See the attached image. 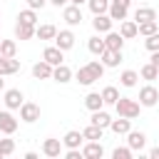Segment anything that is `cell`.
Wrapping results in <instances>:
<instances>
[{
    "mask_svg": "<svg viewBox=\"0 0 159 159\" xmlns=\"http://www.w3.org/2000/svg\"><path fill=\"white\" fill-rule=\"evenodd\" d=\"M107 12H109V17H112V20H119V22H122V20H127V12H129V7H124L122 2H114V0H109V10H107Z\"/></svg>",
    "mask_w": 159,
    "mask_h": 159,
    "instance_id": "20",
    "label": "cell"
},
{
    "mask_svg": "<svg viewBox=\"0 0 159 159\" xmlns=\"http://www.w3.org/2000/svg\"><path fill=\"white\" fill-rule=\"evenodd\" d=\"M17 20H20V22H27V25H37V10H32V7H27V10H20Z\"/></svg>",
    "mask_w": 159,
    "mask_h": 159,
    "instance_id": "34",
    "label": "cell"
},
{
    "mask_svg": "<svg viewBox=\"0 0 159 159\" xmlns=\"http://www.w3.org/2000/svg\"><path fill=\"white\" fill-rule=\"evenodd\" d=\"M82 134H84V139H87V142H99V139H102V127L89 124V127H84V129H82Z\"/></svg>",
    "mask_w": 159,
    "mask_h": 159,
    "instance_id": "31",
    "label": "cell"
},
{
    "mask_svg": "<svg viewBox=\"0 0 159 159\" xmlns=\"http://www.w3.org/2000/svg\"><path fill=\"white\" fill-rule=\"evenodd\" d=\"M15 52H17L15 40H2V42H0V55H2V57H15Z\"/></svg>",
    "mask_w": 159,
    "mask_h": 159,
    "instance_id": "35",
    "label": "cell"
},
{
    "mask_svg": "<svg viewBox=\"0 0 159 159\" xmlns=\"http://www.w3.org/2000/svg\"><path fill=\"white\" fill-rule=\"evenodd\" d=\"M134 20H137V22L157 20V10H154V7H137V10H134Z\"/></svg>",
    "mask_w": 159,
    "mask_h": 159,
    "instance_id": "26",
    "label": "cell"
},
{
    "mask_svg": "<svg viewBox=\"0 0 159 159\" xmlns=\"http://www.w3.org/2000/svg\"><path fill=\"white\" fill-rule=\"evenodd\" d=\"M70 0H50V5H55V7H65Z\"/></svg>",
    "mask_w": 159,
    "mask_h": 159,
    "instance_id": "44",
    "label": "cell"
},
{
    "mask_svg": "<svg viewBox=\"0 0 159 159\" xmlns=\"http://www.w3.org/2000/svg\"><path fill=\"white\" fill-rule=\"evenodd\" d=\"M52 80H55V82H60V84H67V82L72 80V70L62 62V65H57V67L52 70Z\"/></svg>",
    "mask_w": 159,
    "mask_h": 159,
    "instance_id": "18",
    "label": "cell"
},
{
    "mask_svg": "<svg viewBox=\"0 0 159 159\" xmlns=\"http://www.w3.org/2000/svg\"><path fill=\"white\" fill-rule=\"evenodd\" d=\"M77 82H80V84H84V87H89V84H92V82H97V80H94V75L89 72V67L84 65V67H80V70H77Z\"/></svg>",
    "mask_w": 159,
    "mask_h": 159,
    "instance_id": "28",
    "label": "cell"
},
{
    "mask_svg": "<svg viewBox=\"0 0 159 159\" xmlns=\"http://www.w3.org/2000/svg\"><path fill=\"white\" fill-rule=\"evenodd\" d=\"M47 2H50V0H27V7H32V10H42Z\"/></svg>",
    "mask_w": 159,
    "mask_h": 159,
    "instance_id": "41",
    "label": "cell"
},
{
    "mask_svg": "<svg viewBox=\"0 0 159 159\" xmlns=\"http://www.w3.org/2000/svg\"><path fill=\"white\" fill-rule=\"evenodd\" d=\"M65 157H67V159H80V157H82V152H80V147H77V149H67V152H65Z\"/></svg>",
    "mask_w": 159,
    "mask_h": 159,
    "instance_id": "42",
    "label": "cell"
},
{
    "mask_svg": "<svg viewBox=\"0 0 159 159\" xmlns=\"http://www.w3.org/2000/svg\"><path fill=\"white\" fill-rule=\"evenodd\" d=\"M157 102H159V89L154 84H144L139 89V104L142 107H154Z\"/></svg>",
    "mask_w": 159,
    "mask_h": 159,
    "instance_id": "2",
    "label": "cell"
},
{
    "mask_svg": "<svg viewBox=\"0 0 159 159\" xmlns=\"http://www.w3.org/2000/svg\"><path fill=\"white\" fill-rule=\"evenodd\" d=\"M157 80H159V77H157Z\"/></svg>",
    "mask_w": 159,
    "mask_h": 159,
    "instance_id": "51",
    "label": "cell"
},
{
    "mask_svg": "<svg viewBox=\"0 0 159 159\" xmlns=\"http://www.w3.org/2000/svg\"><path fill=\"white\" fill-rule=\"evenodd\" d=\"M132 154H134V152H132V147H117V149L112 152V157H114V159H132Z\"/></svg>",
    "mask_w": 159,
    "mask_h": 159,
    "instance_id": "38",
    "label": "cell"
},
{
    "mask_svg": "<svg viewBox=\"0 0 159 159\" xmlns=\"http://www.w3.org/2000/svg\"><path fill=\"white\" fill-rule=\"evenodd\" d=\"M119 35H122L124 40L137 37V35H139V22H137V20H122V22H119Z\"/></svg>",
    "mask_w": 159,
    "mask_h": 159,
    "instance_id": "12",
    "label": "cell"
},
{
    "mask_svg": "<svg viewBox=\"0 0 159 159\" xmlns=\"http://www.w3.org/2000/svg\"><path fill=\"white\" fill-rule=\"evenodd\" d=\"M102 99H104V104H117V99H119V89L112 87V84H107V87L102 89Z\"/></svg>",
    "mask_w": 159,
    "mask_h": 159,
    "instance_id": "30",
    "label": "cell"
},
{
    "mask_svg": "<svg viewBox=\"0 0 159 159\" xmlns=\"http://www.w3.org/2000/svg\"><path fill=\"white\" fill-rule=\"evenodd\" d=\"M52 65L50 62H45V60H40V62H35L32 65V77L35 80H52Z\"/></svg>",
    "mask_w": 159,
    "mask_h": 159,
    "instance_id": "10",
    "label": "cell"
},
{
    "mask_svg": "<svg viewBox=\"0 0 159 159\" xmlns=\"http://www.w3.org/2000/svg\"><path fill=\"white\" fill-rule=\"evenodd\" d=\"M82 157H84V159H102V157H104V147H102L99 142H87V144L82 147Z\"/></svg>",
    "mask_w": 159,
    "mask_h": 159,
    "instance_id": "14",
    "label": "cell"
},
{
    "mask_svg": "<svg viewBox=\"0 0 159 159\" xmlns=\"http://www.w3.org/2000/svg\"><path fill=\"white\" fill-rule=\"evenodd\" d=\"M137 80H139V72H134V70H124V72L119 75L122 87H134V84H137Z\"/></svg>",
    "mask_w": 159,
    "mask_h": 159,
    "instance_id": "29",
    "label": "cell"
},
{
    "mask_svg": "<svg viewBox=\"0 0 159 159\" xmlns=\"http://www.w3.org/2000/svg\"><path fill=\"white\" fill-rule=\"evenodd\" d=\"M2 102H5V107L7 109H20L22 107V102H25V97H22V92L20 89H5V97H2Z\"/></svg>",
    "mask_w": 159,
    "mask_h": 159,
    "instance_id": "5",
    "label": "cell"
},
{
    "mask_svg": "<svg viewBox=\"0 0 159 159\" xmlns=\"http://www.w3.org/2000/svg\"><path fill=\"white\" fill-rule=\"evenodd\" d=\"M144 47H147L149 52H157V50H159V32H154V35H149V37L144 40Z\"/></svg>",
    "mask_w": 159,
    "mask_h": 159,
    "instance_id": "40",
    "label": "cell"
},
{
    "mask_svg": "<svg viewBox=\"0 0 159 159\" xmlns=\"http://www.w3.org/2000/svg\"><path fill=\"white\" fill-rule=\"evenodd\" d=\"M87 50H89L92 55H97V57H99V55L107 50V45H104V37H99V35L89 37V40H87Z\"/></svg>",
    "mask_w": 159,
    "mask_h": 159,
    "instance_id": "25",
    "label": "cell"
},
{
    "mask_svg": "<svg viewBox=\"0 0 159 159\" xmlns=\"http://www.w3.org/2000/svg\"><path fill=\"white\" fill-rule=\"evenodd\" d=\"M55 45L60 47V50H72L75 47V32L72 30H60L57 35H55Z\"/></svg>",
    "mask_w": 159,
    "mask_h": 159,
    "instance_id": "7",
    "label": "cell"
},
{
    "mask_svg": "<svg viewBox=\"0 0 159 159\" xmlns=\"http://www.w3.org/2000/svg\"><path fill=\"white\" fill-rule=\"evenodd\" d=\"M112 17H109V12H104V15H94V20H92V27H94V32H99V35H104V32H109L112 30Z\"/></svg>",
    "mask_w": 159,
    "mask_h": 159,
    "instance_id": "11",
    "label": "cell"
},
{
    "mask_svg": "<svg viewBox=\"0 0 159 159\" xmlns=\"http://www.w3.org/2000/svg\"><path fill=\"white\" fill-rule=\"evenodd\" d=\"M55 35H57V27L50 25V22L35 27V37H40V40H55Z\"/></svg>",
    "mask_w": 159,
    "mask_h": 159,
    "instance_id": "22",
    "label": "cell"
},
{
    "mask_svg": "<svg viewBox=\"0 0 159 159\" xmlns=\"http://www.w3.org/2000/svg\"><path fill=\"white\" fill-rule=\"evenodd\" d=\"M114 2H122L124 7H129V5H132V0H114Z\"/></svg>",
    "mask_w": 159,
    "mask_h": 159,
    "instance_id": "46",
    "label": "cell"
},
{
    "mask_svg": "<svg viewBox=\"0 0 159 159\" xmlns=\"http://www.w3.org/2000/svg\"><path fill=\"white\" fill-rule=\"evenodd\" d=\"M87 5L92 10V15H104L109 10V0H87Z\"/></svg>",
    "mask_w": 159,
    "mask_h": 159,
    "instance_id": "32",
    "label": "cell"
},
{
    "mask_svg": "<svg viewBox=\"0 0 159 159\" xmlns=\"http://www.w3.org/2000/svg\"><path fill=\"white\" fill-rule=\"evenodd\" d=\"M149 62H152L154 67H159V50H157V52H152V57H149Z\"/></svg>",
    "mask_w": 159,
    "mask_h": 159,
    "instance_id": "43",
    "label": "cell"
},
{
    "mask_svg": "<svg viewBox=\"0 0 159 159\" xmlns=\"http://www.w3.org/2000/svg\"><path fill=\"white\" fill-rule=\"evenodd\" d=\"M20 119L27 122V124L37 122V119H40V104H35V102H22V107H20Z\"/></svg>",
    "mask_w": 159,
    "mask_h": 159,
    "instance_id": "3",
    "label": "cell"
},
{
    "mask_svg": "<svg viewBox=\"0 0 159 159\" xmlns=\"http://www.w3.org/2000/svg\"><path fill=\"white\" fill-rule=\"evenodd\" d=\"M109 129H112L114 134H127V132L132 129V119H129V117H119V119H112Z\"/></svg>",
    "mask_w": 159,
    "mask_h": 159,
    "instance_id": "24",
    "label": "cell"
},
{
    "mask_svg": "<svg viewBox=\"0 0 159 159\" xmlns=\"http://www.w3.org/2000/svg\"><path fill=\"white\" fill-rule=\"evenodd\" d=\"M149 157H152V159H159V147H154V149L149 152Z\"/></svg>",
    "mask_w": 159,
    "mask_h": 159,
    "instance_id": "45",
    "label": "cell"
},
{
    "mask_svg": "<svg viewBox=\"0 0 159 159\" xmlns=\"http://www.w3.org/2000/svg\"><path fill=\"white\" fill-rule=\"evenodd\" d=\"M0 42H2V40H0Z\"/></svg>",
    "mask_w": 159,
    "mask_h": 159,
    "instance_id": "50",
    "label": "cell"
},
{
    "mask_svg": "<svg viewBox=\"0 0 159 159\" xmlns=\"http://www.w3.org/2000/svg\"><path fill=\"white\" fill-rule=\"evenodd\" d=\"M127 144L132 147V152H142L144 144H147V134L144 132H127Z\"/></svg>",
    "mask_w": 159,
    "mask_h": 159,
    "instance_id": "13",
    "label": "cell"
},
{
    "mask_svg": "<svg viewBox=\"0 0 159 159\" xmlns=\"http://www.w3.org/2000/svg\"><path fill=\"white\" fill-rule=\"evenodd\" d=\"M35 27L37 25H27V22H15V37L17 40H32L35 37Z\"/></svg>",
    "mask_w": 159,
    "mask_h": 159,
    "instance_id": "16",
    "label": "cell"
},
{
    "mask_svg": "<svg viewBox=\"0 0 159 159\" xmlns=\"http://www.w3.org/2000/svg\"><path fill=\"white\" fill-rule=\"evenodd\" d=\"M15 152V142L12 139H0V154L2 157H10Z\"/></svg>",
    "mask_w": 159,
    "mask_h": 159,
    "instance_id": "39",
    "label": "cell"
},
{
    "mask_svg": "<svg viewBox=\"0 0 159 159\" xmlns=\"http://www.w3.org/2000/svg\"><path fill=\"white\" fill-rule=\"evenodd\" d=\"M62 17H65V22L67 25H80L82 22V7L80 5H75V2H70V5H65V10H62Z\"/></svg>",
    "mask_w": 159,
    "mask_h": 159,
    "instance_id": "4",
    "label": "cell"
},
{
    "mask_svg": "<svg viewBox=\"0 0 159 159\" xmlns=\"http://www.w3.org/2000/svg\"><path fill=\"white\" fill-rule=\"evenodd\" d=\"M99 60H102L104 67H117V65L122 62V50H104V52L99 55Z\"/></svg>",
    "mask_w": 159,
    "mask_h": 159,
    "instance_id": "17",
    "label": "cell"
},
{
    "mask_svg": "<svg viewBox=\"0 0 159 159\" xmlns=\"http://www.w3.org/2000/svg\"><path fill=\"white\" fill-rule=\"evenodd\" d=\"M139 102H134V99H129V97H119L117 99V104H114V109H117V114L119 117H129V119H134L137 114H139Z\"/></svg>",
    "mask_w": 159,
    "mask_h": 159,
    "instance_id": "1",
    "label": "cell"
},
{
    "mask_svg": "<svg viewBox=\"0 0 159 159\" xmlns=\"http://www.w3.org/2000/svg\"><path fill=\"white\" fill-rule=\"evenodd\" d=\"M92 124H97V127L107 129V127L112 124V117H109L104 109H97V112H92Z\"/></svg>",
    "mask_w": 159,
    "mask_h": 159,
    "instance_id": "27",
    "label": "cell"
},
{
    "mask_svg": "<svg viewBox=\"0 0 159 159\" xmlns=\"http://www.w3.org/2000/svg\"><path fill=\"white\" fill-rule=\"evenodd\" d=\"M15 72H20V60L0 55V75L5 77V75H15Z\"/></svg>",
    "mask_w": 159,
    "mask_h": 159,
    "instance_id": "15",
    "label": "cell"
},
{
    "mask_svg": "<svg viewBox=\"0 0 159 159\" xmlns=\"http://www.w3.org/2000/svg\"><path fill=\"white\" fill-rule=\"evenodd\" d=\"M70 2H75V5H82V2H87V0H70Z\"/></svg>",
    "mask_w": 159,
    "mask_h": 159,
    "instance_id": "47",
    "label": "cell"
},
{
    "mask_svg": "<svg viewBox=\"0 0 159 159\" xmlns=\"http://www.w3.org/2000/svg\"><path fill=\"white\" fill-rule=\"evenodd\" d=\"M104 45H107V50H122V45H124V37L119 35V32H104Z\"/></svg>",
    "mask_w": 159,
    "mask_h": 159,
    "instance_id": "23",
    "label": "cell"
},
{
    "mask_svg": "<svg viewBox=\"0 0 159 159\" xmlns=\"http://www.w3.org/2000/svg\"><path fill=\"white\" fill-rule=\"evenodd\" d=\"M154 32H159V27H157V20H147V22H139V35L149 37V35H154Z\"/></svg>",
    "mask_w": 159,
    "mask_h": 159,
    "instance_id": "36",
    "label": "cell"
},
{
    "mask_svg": "<svg viewBox=\"0 0 159 159\" xmlns=\"http://www.w3.org/2000/svg\"><path fill=\"white\" fill-rule=\"evenodd\" d=\"M2 87H5V80H2V75H0V89H2Z\"/></svg>",
    "mask_w": 159,
    "mask_h": 159,
    "instance_id": "48",
    "label": "cell"
},
{
    "mask_svg": "<svg viewBox=\"0 0 159 159\" xmlns=\"http://www.w3.org/2000/svg\"><path fill=\"white\" fill-rule=\"evenodd\" d=\"M0 157H2V154H0Z\"/></svg>",
    "mask_w": 159,
    "mask_h": 159,
    "instance_id": "49",
    "label": "cell"
},
{
    "mask_svg": "<svg viewBox=\"0 0 159 159\" xmlns=\"http://www.w3.org/2000/svg\"><path fill=\"white\" fill-rule=\"evenodd\" d=\"M84 107H87L89 112H97V109H102V107H104L102 92H89V94L84 97Z\"/></svg>",
    "mask_w": 159,
    "mask_h": 159,
    "instance_id": "21",
    "label": "cell"
},
{
    "mask_svg": "<svg viewBox=\"0 0 159 159\" xmlns=\"http://www.w3.org/2000/svg\"><path fill=\"white\" fill-rule=\"evenodd\" d=\"M82 139H84V134H82V132H77V129H70V132L62 137V144H65L67 149H77V147L82 144Z\"/></svg>",
    "mask_w": 159,
    "mask_h": 159,
    "instance_id": "19",
    "label": "cell"
},
{
    "mask_svg": "<svg viewBox=\"0 0 159 159\" xmlns=\"http://www.w3.org/2000/svg\"><path fill=\"white\" fill-rule=\"evenodd\" d=\"M62 147H65V144H62L60 139L47 137V139L42 142V154H45V157H50V159H55V157H60V154H62Z\"/></svg>",
    "mask_w": 159,
    "mask_h": 159,
    "instance_id": "8",
    "label": "cell"
},
{
    "mask_svg": "<svg viewBox=\"0 0 159 159\" xmlns=\"http://www.w3.org/2000/svg\"><path fill=\"white\" fill-rule=\"evenodd\" d=\"M62 55H65V50H60L57 45H52V47H45L42 60H45V62H50L52 67H57V65H62V60H65Z\"/></svg>",
    "mask_w": 159,
    "mask_h": 159,
    "instance_id": "9",
    "label": "cell"
},
{
    "mask_svg": "<svg viewBox=\"0 0 159 159\" xmlns=\"http://www.w3.org/2000/svg\"><path fill=\"white\" fill-rule=\"evenodd\" d=\"M87 67H89V72L94 75V80H102V75H104V65H102V60H99V62L92 60V62H87Z\"/></svg>",
    "mask_w": 159,
    "mask_h": 159,
    "instance_id": "37",
    "label": "cell"
},
{
    "mask_svg": "<svg viewBox=\"0 0 159 159\" xmlns=\"http://www.w3.org/2000/svg\"><path fill=\"white\" fill-rule=\"evenodd\" d=\"M139 77H142V80H149V82H152V80H157V77H159V67H154L152 62H147V65H144V67L139 70Z\"/></svg>",
    "mask_w": 159,
    "mask_h": 159,
    "instance_id": "33",
    "label": "cell"
},
{
    "mask_svg": "<svg viewBox=\"0 0 159 159\" xmlns=\"http://www.w3.org/2000/svg\"><path fill=\"white\" fill-rule=\"evenodd\" d=\"M0 132L2 134H15L17 132V119L10 114V109H2L0 112Z\"/></svg>",
    "mask_w": 159,
    "mask_h": 159,
    "instance_id": "6",
    "label": "cell"
}]
</instances>
